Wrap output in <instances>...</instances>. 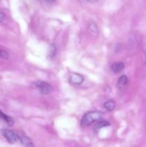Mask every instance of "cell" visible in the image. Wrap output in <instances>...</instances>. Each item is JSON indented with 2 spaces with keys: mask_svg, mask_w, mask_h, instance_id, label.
Returning a JSON list of instances; mask_svg holds the SVG:
<instances>
[{
  "mask_svg": "<svg viewBox=\"0 0 146 147\" xmlns=\"http://www.w3.org/2000/svg\"><path fill=\"white\" fill-rule=\"evenodd\" d=\"M102 117V113L100 111H90L86 113L82 119L80 124L83 127L88 126L94 122L99 121Z\"/></svg>",
  "mask_w": 146,
  "mask_h": 147,
  "instance_id": "1",
  "label": "cell"
},
{
  "mask_svg": "<svg viewBox=\"0 0 146 147\" xmlns=\"http://www.w3.org/2000/svg\"><path fill=\"white\" fill-rule=\"evenodd\" d=\"M34 87L37 88L39 91L43 95H49L52 92L53 88L52 86L46 82L38 80L34 83Z\"/></svg>",
  "mask_w": 146,
  "mask_h": 147,
  "instance_id": "2",
  "label": "cell"
},
{
  "mask_svg": "<svg viewBox=\"0 0 146 147\" xmlns=\"http://www.w3.org/2000/svg\"><path fill=\"white\" fill-rule=\"evenodd\" d=\"M1 134L7 139V142L10 144H14L19 141L18 134L9 129H1L0 131Z\"/></svg>",
  "mask_w": 146,
  "mask_h": 147,
  "instance_id": "3",
  "label": "cell"
},
{
  "mask_svg": "<svg viewBox=\"0 0 146 147\" xmlns=\"http://www.w3.org/2000/svg\"><path fill=\"white\" fill-rule=\"evenodd\" d=\"M84 77L79 73H72L69 76V81L70 83L75 86H80L84 82Z\"/></svg>",
  "mask_w": 146,
  "mask_h": 147,
  "instance_id": "4",
  "label": "cell"
},
{
  "mask_svg": "<svg viewBox=\"0 0 146 147\" xmlns=\"http://www.w3.org/2000/svg\"><path fill=\"white\" fill-rule=\"evenodd\" d=\"M18 134L19 141L24 147H35L33 142L29 136H26V135L23 134Z\"/></svg>",
  "mask_w": 146,
  "mask_h": 147,
  "instance_id": "5",
  "label": "cell"
},
{
  "mask_svg": "<svg viewBox=\"0 0 146 147\" xmlns=\"http://www.w3.org/2000/svg\"><path fill=\"white\" fill-rule=\"evenodd\" d=\"M124 63H122V62H116L111 65V70L115 73H120L124 69Z\"/></svg>",
  "mask_w": 146,
  "mask_h": 147,
  "instance_id": "6",
  "label": "cell"
},
{
  "mask_svg": "<svg viewBox=\"0 0 146 147\" xmlns=\"http://www.w3.org/2000/svg\"><path fill=\"white\" fill-rule=\"evenodd\" d=\"M0 119H2L3 121H4L10 126H12L14 123L13 119H11L10 116L6 115L5 113H4L2 111H0Z\"/></svg>",
  "mask_w": 146,
  "mask_h": 147,
  "instance_id": "7",
  "label": "cell"
},
{
  "mask_svg": "<svg viewBox=\"0 0 146 147\" xmlns=\"http://www.w3.org/2000/svg\"><path fill=\"white\" fill-rule=\"evenodd\" d=\"M128 83V78L126 76H122L121 77L119 78L118 80H117V86L119 88H122L125 87L126 85Z\"/></svg>",
  "mask_w": 146,
  "mask_h": 147,
  "instance_id": "8",
  "label": "cell"
},
{
  "mask_svg": "<svg viewBox=\"0 0 146 147\" xmlns=\"http://www.w3.org/2000/svg\"><path fill=\"white\" fill-rule=\"evenodd\" d=\"M110 126V123L107 121H98L96 125L94 126V131H98L99 130H100L101 129L104 127H107V126Z\"/></svg>",
  "mask_w": 146,
  "mask_h": 147,
  "instance_id": "9",
  "label": "cell"
},
{
  "mask_svg": "<svg viewBox=\"0 0 146 147\" xmlns=\"http://www.w3.org/2000/svg\"><path fill=\"white\" fill-rule=\"evenodd\" d=\"M103 106H104L106 110L109 111H112L115 109V103L114 100H109L104 103Z\"/></svg>",
  "mask_w": 146,
  "mask_h": 147,
  "instance_id": "10",
  "label": "cell"
},
{
  "mask_svg": "<svg viewBox=\"0 0 146 147\" xmlns=\"http://www.w3.org/2000/svg\"><path fill=\"white\" fill-rule=\"evenodd\" d=\"M89 29H90V32H91L92 34H97V32H98V29H97V25H96L94 23H91V24H90V26H89Z\"/></svg>",
  "mask_w": 146,
  "mask_h": 147,
  "instance_id": "11",
  "label": "cell"
},
{
  "mask_svg": "<svg viewBox=\"0 0 146 147\" xmlns=\"http://www.w3.org/2000/svg\"><path fill=\"white\" fill-rule=\"evenodd\" d=\"M0 58L7 60L9 58V53L5 50L0 49Z\"/></svg>",
  "mask_w": 146,
  "mask_h": 147,
  "instance_id": "12",
  "label": "cell"
},
{
  "mask_svg": "<svg viewBox=\"0 0 146 147\" xmlns=\"http://www.w3.org/2000/svg\"><path fill=\"white\" fill-rule=\"evenodd\" d=\"M50 53H52V56H54L56 53V47L54 45H51V52Z\"/></svg>",
  "mask_w": 146,
  "mask_h": 147,
  "instance_id": "13",
  "label": "cell"
},
{
  "mask_svg": "<svg viewBox=\"0 0 146 147\" xmlns=\"http://www.w3.org/2000/svg\"><path fill=\"white\" fill-rule=\"evenodd\" d=\"M4 17H5V16H4V13H2V12H1V11H0V23L4 21Z\"/></svg>",
  "mask_w": 146,
  "mask_h": 147,
  "instance_id": "14",
  "label": "cell"
},
{
  "mask_svg": "<svg viewBox=\"0 0 146 147\" xmlns=\"http://www.w3.org/2000/svg\"><path fill=\"white\" fill-rule=\"evenodd\" d=\"M144 54H145V62H146V42L144 45Z\"/></svg>",
  "mask_w": 146,
  "mask_h": 147,
  "instance_id": "15",
  "label": "cell"
},
{
  "mask_svg": "<svg viewBox=\"0 0 146 147\" xmlns=\"http://www.w3.org/2000/svg\"><path fill=\"white\" fill-rule=\"evenodd\" d=\"M44 1H48V2H53V1H54L55 0H44Z\"/></svg>",
  "mask_w": 146,
  "mask_h": 147,
  "instance_id": "16",
  "label": "cell"
},
{
  "mask_svg": "<svg viewBox=\"0 0 146 147\" xmlns=\"http://www.w3.org/2000/svg\"><path fill=\"white\" fill-rule=\"evenodd\" d=\"M87 1H92V0H87Z\"/></svg>",
  "mask_w": 146,
  "mask_h": 147,
  "instance_id": "17",
  "label": "cell"
}]
</instances>
